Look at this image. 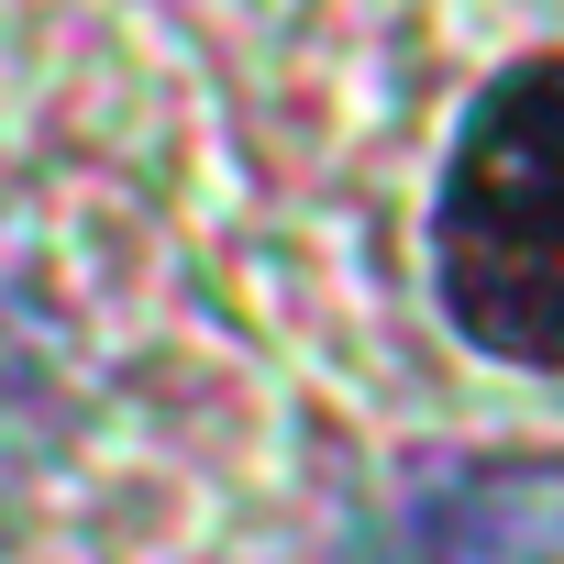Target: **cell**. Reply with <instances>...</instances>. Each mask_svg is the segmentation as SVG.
Masks as SVG:
<instances>
[{
	"instance_id": "cell-1",
	"label": "cell",
	"mask_w": 564,
	"mask_h": 564,
	"mask_svg": "<svg viewBox=\"0 0 564 564\" xmlns=\"http://www.w3.org/2000/svg\"><path fill=\"white\" fill-rule=\"evenodd\" d=\"M432 276L465 344L564 366V56L476 89L432 199Z\"/></svg>"
}]
</instances>
